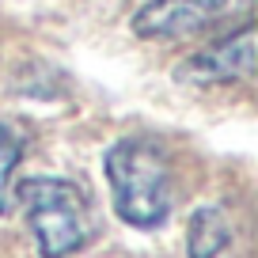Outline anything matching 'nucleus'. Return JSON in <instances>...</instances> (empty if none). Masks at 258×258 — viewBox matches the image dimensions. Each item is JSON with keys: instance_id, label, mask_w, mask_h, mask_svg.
Wrapping results in <instances>:
<instances>
[{"instance_id": "f257e3e1", "label": "nucleus", "mask_w": 258, "mask_h": 258, "mask_svg": "<svg viewBox=\"0 0 258 258\" xmlns=\"http://www.w3.org/2000/svg\"><path fill=\"white\" fill-rule=\"evenodd\" d=\"M103 171L110 182V202L121 224L160 228L171 217V160L148 137H121L106 148Z\"/></svg>"}, {"instance_id": "f03ea898", "label": "nucleus", "mask_w": 258, "mask_h": 258, "mask_svg": "<svg viewBox=\"0 0 258 258\" xmlns=\"http://www.w3.org/2000/svg\"><path fill=\"white\" fill-rule=\"evenodd\" d=\"M16 202L42 258H69L88 243V202L76 182L57 175L19 178Z\"/></svg>"}, {"instance_id": "7ed1b4c3", "label": "nucleus", "mask_w": 258, "mask_h": 258, "mask_svg": "<svg viewBox=\"0 0 258 258\" xmlns=\"http://www.w3.org/2000/svg\"><path fill=\"white\" fill-rule=\"evenodd\" d=\"M254 0H148L133 12L129 27L148 42H182L228 23H250Z\"/></svg>"}, {"instance_id": "20e7f679", "label": "nucleus", "mask_w": 258, "mask_h": 258, "mask_svg": "<svg viewBox=\"0 0 258 258\" xmlns=\"http://www.w3.org/2000/svg\"><path fill=\"white\" fill-rule=\"evenodd\" d=\"M254 76V23H239L224 38L209 42L205 49L190 53L175 69L178 84L194 88H217V84H239Z\"/></svg>"}, {"instance_id": "39448f33", "label": "nucleus", "mask_w": 258, "mask_h": 258, "mask_svg": "<svg viewBox=\"0 0 258 258\" xmlns=\"http://www.w3.org/2000/svg\"><path fill=\"white\" fill-rule=\"evenodd\" d=\"M232 247V220L220 205H202L186 224V254L190 258H220Z\"/></svg>"}, {"instance_id": "423d86ee", "label": "nucleus", "mask_w": 258, "mask_h": 258, "mask_svg": "<svg viewBox=\"0 0 258 258\" xmlns=\"http://www.w3.org/2000/svg\"><path fill=\"white\" fill-rule=\"evenodd\" d=\"M19 156H23V148H19V141L12 137L8 129L0 125V213L8 209V190H12V171H16Z\"/></svg>"}]
</instances>
